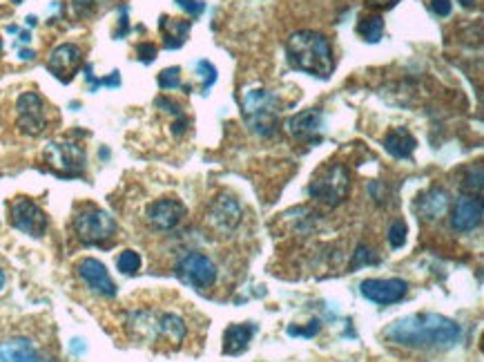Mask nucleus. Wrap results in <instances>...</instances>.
<instances>
[{"label": "nucleus", "instance_id": "2", "mask_svg": "<svg viewBox=\"0 0 484 362\" xmlns=\"http://www.w3.org/2000/svg\"><path fill=\"white\" fill-rule=\"evenodd\" d=\"M125 327L132 340L148 346L177 349L188 336V327L181 315L170 311H156V309L132 311L125 320Z\"/></svg>", "mask_w": 484, "mask_h": 362}, {"label": "nucleus", "instance_id": "37", "mask_svg": "<svg viewBox=\"0 0 484 362\" xmlns=\"http://www.w3.org/2000/svg\"><path fill=\"white\" fill-rule=\"evenodd\" d=\"M72 351H76V354H83L85 351L83 340H72Z\"/></svg>", "mask_w": 484, "mask_h": 362}, {"label": "nucleus", "instance_id": "12", "mask_svg": "<svg viewBox=\"0 0 484 362\" xmlns=\"http://www.w3.org/2000/svg\"><path fill=\"white\" fill-rule=\"evenodd\" d=\"M186 213H188L186 206H183L179 199L163 197V199L152 202L146 208V219H148V224L156 230H172L181 224Z\"/></svg>", "mask_w": 484, "mask_h": 362}, {"label": "nucleus", "instance_id": "10", "mask_svg": "<svg viewBox=\"0 0 484 362\" xmlns=\"http://www.w3.org/2000/svg\"><path fill=\"white\" fill-rule=\"evenodd\" d=\"M16 125L27 136L42 134L47 125L45 119V101L36 92H23L16 101Z\"/></svg>", "mask_w": 484, "mask_h": 362}, {"label": "nucleus", "instance_id": "40", "mask_svg": "<svg viewBox=\"0 0 484 362\" xmlns=\"http://www.w3.org/2000/svg\"><path fill=\"white\" fill-rule=\"evenodd\" d=\"M13 3H20V0H13Z\"/></svg>", "mask_w": 484, "mask_h": 362}, {"label": "nucleus", "instance_id": "9", "mask_svg": "<svg viewBox=\"0 0 484 362\" xmlns=\"http://www.w3.org/2000/svg\"><path fill=\"white\" fill-rule=\"evenodd\" d=\"M9 221L11 226L30 235V238H42L47 230V215L45 211L32 202L30 197H18L13 199L11 206H9Z\"/></svg>", "mask_w": 484, "mask_h": 362}, {"label": "nucleus", "instance_id": "17", "mask_svg": "<svg viewBox=\"0 0 484 362\" xmlns=\"http://www.w3.org/2000/svg\"><path fill=\"white\" fill-rule=\"evenodd\" d=\"M286 128L295 139H299V141H312V139L317 141L319 132L324 128V115L319 110H304V112L288 119Z\"/></svg>", "mask_w": 484, "mask_h": 362}, {"label": "nucleus", "instance_id": "16", "mask_svg": "<svg viewBox=\"0 0 484 362\" xmlns=\"http://www.w3.org/2000/svg\"><path fill=\"white\" fill-rule=\"evenodd\" d=\"M484 208L478 197H462L455 202V208L451 213V226L460 233L476 230L482 224Z\"/></svg>", "mask_w": 484, "mask_h": 362}, {"label": "nucleus", "instance_id": "13", "mask_svg": "<svg viewBox=\"0 0 484 362\" xmlns=\"http://www.w3.org/2000/svg\"><path fill=\"white\" fill-rule=\"evenodd\" d=\"M81 65H83V52L74 43L59 45L56 49H52L49 59H47V69L63 83L72 81L81 69Z\"/></svg>", "mask_w": 484, "mask_h": 362}, {"label": "nucleus", "instance_id": "27", "mask_svg": "<svg viewBox=\"0 0 484 362\" xmlns=\"http://www.w3.org/2000/svg\"><path fill=\"white\" fill-rule=\"evenodd\" d=\"M196 72L201 74V78H203V92H208L217 81V67L212 65L210 61H199L196 63Z\"/></svg>", "mask_w": 484, "mask_h": 362}, {"label": "nucleus", "instance_id": "29", "mask_svg": "<svg viewBox=\"0 0 484 362\" xmlns=\"http://www.w3.org/2000/svg\"><path fill=\"white\" fill-rule=\"evenodd\" d=\"M175 3H177L183 11H188L192 18L201 16V13L206 11V3H201V0H175Z\"/></svg>", "mask_w": 484, "mask_h": 362}, {"label": "nucleus", "instance_id": "14", "mask_svg": "<svg viewBox=\"0 0 484 362\" xmlns=\"http://www.w3.org/2000/svg\"><path fill=\"white\" fill-rule=\"evenodd\" d=\"M76 273L81 280L88 284V288H92L94 293L103 296V298H114L117 296V284L110 277L107 269L103 262H98L94 257H85L78 262Z\"/></svg>", "mask_w": 484, "mask_h": 362}, {"label": "nucleus", "instance_id": "7", "mask_svg": "<svg viewBox=\"0 0 484 362\" xmlns=\"http://www.w3.org/2000/svg\"><path fill=\"white\" fill-rule=\"evenodd\" d=\"M42 159L49 165V170L61 177H81L88 165V155L74 141H52L47 144Z\"/></svg>", "mask_w": 484, "mask_h": 362}, {"label": "nucleus", "instance_id": "32", "mask_svg": "<svg viewBox=\"0 0 484 362\" xmlns=\"http://www.w3.org/2000/svg\"><path fill=\"white\" fill-rule=\"evenodd\" d=\"M136 54L141 63H152L156 59V47L152 43H138L136 45Z\"/></svg>", "mask_w": 484, "mask_h": 362}, {"label": "nucleus", "instance_id": "24", "mask_svg": "<svg viewBox=\"0 0 484 362\" xmlns=\"http://www.w3.org/2000/svg\"><path fill=\"white\" fill-rule=\"evenodd\" d=\"M117 267L123 275H136L141 269V255L136 250H123L117 257Z\"/></svg>", "mask_w": 484, "mask_h": 362}, {"label": "nucleus", "instance_id": "36", "mask_svg": "<svg viewBox=\"0 0 484 362\" xmlns=\"http://www.w3.org/2000/svg\"><path fill=\"white\" fill-rule=\"evenodd\" d=\"M368 5L371 7H382V9H389V7H393L397 0H366Z\"/></svg>", "mask_w": 484, "mask_h": 362}, {"label": "nucleus", "instance_id": "3", "mask_svg": "<svg viewBox=\"0 0 484 362\" xmlns=\"http://www.w3.org/2000/svg\"><path fill=\"white\" fill-rule=\"evenodd\" d=\"M288 61L299 72L317 78H329L335 69L331 40L319 32L302 30L295 32L286 43Z\"/></svg>", "mask_w": 484, "mask_h": 362}, {"label": "nucleus", "instance_id": "20", "mask_svg": "<svg viewBox=\"0 0 484 362\" xmlns=\"http://www.w3.org/2000/svg\"><path fill=\"white\" fill-rule=\"evenodd\" d=\"M257 333L254 325H230L223 331V354L225 356H239L248 349L252 336Z\"/></svg>", "mask_w": 484, "mask_h": 362}, {"label": "nucleus", "instance_id": "33", "mask_svg": "<svg viewBox=\"0 0 484 362\" xmlns=\"http://www.w3.org/2000/svg\"><path fill=\"white\" fill-rule=\"evenodd\" d=\"M317 331H319V320H315V322H310V327H308V329L290 327V329H288V336H304V338H312Z\"/></svg>", "mask_w": 484, "mask_h": 362}, {"label": "nucleus", "instance_id": "31", "mask_svg": "<svg viewBox=\"0 0 484 362\" xmlns=\"http://www.w3.org/2000/svg\"><path fill=\"white\" fill-rule=\"evenodd\" d=\"M362 264H377V257L368 248H364V246L358 248V253H355V257H353L350 269H360Z\"/></svg>", "mask_w": 484, "mask_h": 362}, {"label": "nucleus", "instance_id": "21", "mask_svg": "<svg viewBox=\"0 0 484 362\" xmlns=\"http://www.w3.org/2000/svg\"><path fill=\"white\" fill-rule=\"evenodd\" d=\"M415 136H413L406 128H393L389 134L384 136V148L391 157L395 159H411L413 152H415Z\"/></svg>", "mask_w": 484, "mask_h": 362}, {"label": "nucleus", "instance_id": "26", "mask_svg": "<svg viewBox=\"0 0 484 362\" xmlns=\"http://www.w3.org/2000/svg\"><path fill=\"white\" fill-rule=\"evenodd\" d=\"M404 242H406V224L402 219H395L389 228V244L393 248H402Z\"/></svg>", "mask_w": 484, "mask_h": 362}, {"label": "nucleus", "instance_id": "22", "mask_svg": "<svg viewBox=\"0 0 484 362\" xmlns=\"http://www.w3.org/2000/svg\"><path fill=\"white\" fill-rule=\"evenodd\" d=\"M159 30H161V36H163V45L167 49H179L183 43H186V38H188V34L192 30V23L190 21H181V18L161 16Z\"/></svg>", "mask_w": 484, "mask_h": 362}, {"label": "nucleus", "instance_id": "4", "mask_svg": "<svg viewBox=\"0 0 484 362\" xmlns=\"http://www.w3.org/2000/svg\"><path fill=\"white\" fill-rule=\"evenodd\" d=\"M241 112L252 132L259 136H270L275 132L277 115H279V103L277 96L270 94L268 90H248L241 101Z\"/></svg>", "mask_w": 484, "mask_h": 362}, {"label": "nucleus", "instance_id": "25", "mask_svg": "<svg viewBox=\"0 0 484 362\" xmlns=\"http://www.w3.org/2000/svg\"><path fill=\"white\" fill-rule=\"evenodd\" d=\"M159 88L161 90H179L181 88V69L167 67L159 74Z\"/></svg>", "mask_w": 484, "mask_h": 362}, {"label": "nucleus", "instance_id": "34", "mask_svg": "<svg viewBox=\"0 0 484 362\" xmlns=\"http://www.w3.org/2000/svg\"><path fill=\"white\" fill-rule=\"evenodd\" d=\"M431 7H433V11L437 13V16H449L451 13V0H431Z\"/></svg>", "mask_w": 484, "mask_h": 362}, {"label": "nucleus", "instance_id": "30", "mask_svg": "<svg viewBox=\"0 0 484 362\" xmlns=\"http://www.w3.org/2000/svg\"><path fill=\"white\" fill-rule=\"evenodd\" d=\"M105 0H74V9L81 13V16H90L98 7H103Z\"/></svg>", "mask_w": 484, "mask_h": 362}, {"label": "nucleus", "instance_id": "15", "mask_svg": "<svg viewBox=\"0 0 484 362\" xmlns=\"http://www.w3.org/2000/svg\"><path fill=\"white\" fill-rule=\"evenodd\" d=\"M241 221V206L230 194H219L210 206V224L219 233H230Z\"/></svg>", "mask_w": 484, "mask_h": 362}, {"label": "nucleus", "instance_id": "18", "mask_svg": "<svg viewBox=\"0 0 484 362\" xmlns=\"http://www.w3.org/2000/svg\"><path fill=\"white\" fill-rule=\"evenodd\" d=\"M449 204H451L449 192L433 186L418 197V215L424 221H435L449 211Z\"/></svg>", "mask_w": 484, "mask_h": 362}, {"label": "nucleus", "instance_id": "5", "mask_svg": "<svg viewBox=\"0 0 484 362\" xmlns=\"http://www.w3.org/2000/svg\"><path fill=\"white\" fill-rule=\"evenodd\" d=\"M310 197L319 199L321 204L337 206L341 204L350 192V177L348 170L341 163H329L317 170L308 186Z\"/></svg>", "mask_w": 484, "mask_h": 362}, {"label": "nucleus", "instance_id": "23", "mask_svg": "<svg viewBox=\"0 0 484 362\" xmlns=\"http://www.w3.org/2000/svg\"><path fill=\"white\" fill-rule=\"evenodd\" d=\"M358 32L362 34L364 40H368V43H377V40L382 38V34H384V18H379V16L362 18L360 25H358Z\"/></svg>", "mask_w": 484, "mask_h": 362}, {"label": "nucleus", "instance_id": "35", "mask_svg": "<svg viewBox=\"0 0 484 362\" xmlns=\"http://www.w3.org/2000/svg\"><path fill=\"white\" fill-rule=\"evenodd\" d=\"M98 86H107V88H119L121 86V76H119V72H112L107 78H103V81H98Z\"/></svg>", "mask_w": 484, "mask_h": 362}, {"label": "nucleus", "instance_id": "11", "mask_svg": "<svg viewBox=\"0 0 484 362\" xmlns=\"http://www.w3.org/2000/svg\"><path fill=\"white\" fill-rule=\"evenodd\" d=\"M406 291H408V284L402 280V277H386V280L371 277V280L362 282V296L366 300L375 302V304H382V306L402 302Z\"/></svg>", "mask_w": 484, "mask_h": 362}, {"label": "nucleus", "instance_id": "6", "mask_svg": "<svg viewBox=\"0 0 484 362\" xmlns=\"http://www.w3.org/2000/svg\"><path fill=\"white\" fill-rule=\"evenodd\" d=\"M74 230L83 244L107 246L117 235V221L114 217L96 206H85L74 217Z\"/></svg>", "mask_w": 484, "mask_h": 362}, {"label": "nucleus", "instance_id": "39", "mask_svg": "<svg viewBox=\"0 0 484 362\" xmlns=\"http://www.w3.org/2000/svg\"><path fill=\"white\" fill-rule=\"evenodd\" d=\"M5 288V273H3V269H0V291Z\"/></svg>", "mask_w": 484, "mask_h": 362}, {"label": "nucleus", "instance_id": "38", "mask_svg": "<svg viewBox=\"0 0 484 362\" xmlns=\"http://www.w3.org/2000/svg\"><path fill=\"white\" fill-rule=\"evenodd\" d=\"M460 5H462V7H473V5H476V0H460Z\"/></svg>", "mask_w": 484, "mask_h": 362}, {"label": "nucleus", "instance_id": "8", "mask_svg": "<svg viewBox=\"0 0 484 362\" xmlns=\"http://www.w3.org/2000/svg\"><path fill=\"white\" fill-rule=\"evenodd\" d=\"M177 275L183 284L196 291H206L217 282V267L203 253H186L177 262Z\"/></svg>", "mask_w": 484, "mask_h": 362}, {"label": "nucleus", "instance_id": "19", "mask_svg": "<svg viewBox=\"0 0 484 362\" xmlns=\"http://www.w3.org/2000/svg\"><path fill=\"white\" fill-rule=\"evenodd\" d=\"M0 362H42V358L30 338H9L0 342Z\"/></svg>", "mask_w": 484, "mask_h": 362}, {"label": "nucleus", "instance_id": "1", "mask_svg": "<svg viewBox=\"0 0 484 362\" xmlns=\"http://www.w3.org/2000/svg\"><path fill=\"white\" fill-rule=\"evenodd\" d=\"M384 338L391 344L408 349H437L444 351L460 342L462 329L455 320L439 313H413L395 320L384 329Z\"/></svg>", "mask_w": 484, "mask_h": 362}, {"label": "nucleus", "instance_id": "28", "mask_svg": "<svg viewBox=\"0 0 484 362\" xmlns=\"http://www.w3.org/2000/svg\"><path fill=\"white\" fill-rule=\"evenodd\" d=\"M462 188L468 190V192L476 190V197H480V194H482V168H476V175H473V170L468 173V177L464 179V184H462Z\"/></svg>", "mask_w": 484, "mask_h": 362}]
</instances>
